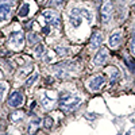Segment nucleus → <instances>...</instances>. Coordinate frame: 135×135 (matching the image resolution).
I'll return each mask as SVG.
<instances>
[{
    "label": "nucleus",
    "instance_id": "nucleus-30",
    "mask_svg": "<svg viewBox=\"0 0 135 135\" xmlns=\"http://www.w3.org/2000/svg\"><path fill=\"white\" fill-rule=\"evenodd\" d=\"M134 5H135V0H134Z\"/></svg>",
    "mask_w": 135,
    "mask_h": 135
},
{
    "label": "nucleus",
    "instance_id": "nucleus-7",
    "mask_svg": "<svg viewBox=\"0 0 135 135\" xmlns=\"http://www.w3.org/2000/svg\"><path fill=\"white\" fill-rule=\"evenodd\" d=\"M43 18H45L46 23L51 24L53 27H59V18L54 11H51V10L43 11Z\"/></svg>",
    "mask_w": 135,
    "mask_h": 135
},
{
    "label": "nucleus",
    "instance_id": "nucleus-10",
    "mask_svg": "<svg viewBox=\"0 0 135 135\" xmlns=\"http://www.w3.org/2000/svg\"><path fill=\"white\" fill-rule=\"evenodd\" d=\"M70 22H72V24L73 27H77L81 24V20H82V15H81V11L80 8H73V10L70 11Z\"/></svg>",
    "mask_w": 135,
    "mask_h": 135
},
{
    "label": "nucleus",
    "instance_id": "nucleus-24",
    "mask_svg": "<svg viewBox=\"0 0 135 135\" xmlns=\"http://www.w3.org/2000/svg\"><path fill=\"white\" fill-rule=\"evenodd\" d=\"M55 51H57V54H58V55H61V57L68 54V50H66L65 47H57V49H55Z\"/></svg>",
    "mask_w": 135,
    "mask_h": 135
},
{
    "label": "nucleus",
    "instance_id": "nucleus-8",
    "mask_svg": "<svg viewBox=\"0 0 135 135\" xmlns=\"http://www.w3.org/2000/svg\"><path fill=\"white\" fill-rule=\"evenodd\" d=\"M105 82V78H104V76L101 74H97V76H93L91 80H89V82H88V85H89V88H91V91H99L100 88L103 86V84Z\"/></svg>",
    "mask_w": 135,
    "mask_h": 135
},
{
    "label": "nucleus",
    "instance_id": "nucleus-18",
    "mask_svg": "<svg viewBox=\"0 0 135 135\" xmlns=\"http://www.w3.org/2000/svg\"><path fill=\"white\" fill-rule=\"evenodd\" d=\"M28 11H30V5L27 4V3H24V4L20 7V10H19V16H20V18H26V16L28 15Z\"/></svg>",
    "mask_w": 135,
    "mask_h": 135
},
{
    "label": "nucleus",
    "instance_id": "nucleus-13",
    "mask_svg": "<svg viewBox=\"0 0 135 135\" xmlns=\"http://www.w3.org/2000/svg\"><path fill=\"white\" fill-rule=\"evenodd\" d=\"M120 38H122V34H120V31H115L109 37V46L111 47H118L119 43H120Z\"/></svg>",
    "mask_w": 135,
    "mask_h": 135
},
{
    "label": "nucleus",
    "instance_id": "nucleus-28",
    "mask_svg": "<svg viewBox=\"0 0 135 135\" xmlns=\"http://www.w3.org/2000/svg\"><path fill=\"white\" fill-rule=\"evenodd\" d=\"M49 32H50V28H49V26H46L43 28V34H49Z\"/></svg>",
    "mask_w": 135,
    "mask_h": 135
},
{
    "label": "nucleus",
    "instance_id": "nucleus-21",
    "mask_svg": "<svg viewBox=\"0 0 135 135\" xmlns=\"http://www.w3.org/2000/svg\"><path fill=\"white\" fill-rule=\"evenodd\" d=\"M124 61H126V64H127V66L130 68V70H131L132 73H135V59H132V58H128V57H124Z\"/></svg>",
    "mask_w": 135,
    "mask_h": 135
},
{
    "label": "nucleus",
    "instance_id": "nucleus-17",
    "mask_svg": "<svg viewBox=\"0 0 135 135\" xmlns=\"http://www.w3.org/2000/svg\"><path fill=\"white\" fill-rule=\"evenodd\" d=\"M46 53H47V50H46V47H45L43 45H39V46L35 49V55H37L38 58H45Z\"/></svg>",
    "mask_w": 135,
    "mask_h": 135
},
{
    "label": "nucleus",
    "instance_id": "nucleus-4",
    "mask_svg": "<svg viewBox=\"0 0 135 135\" xmlns=\"http://www.w3.org/2000/svg\"><path fill=\"white\" fill-rule=\"evenodd\" d=\"M24 101V96H23V93L20 91H15L11 93V96L8 97V100H7V104L12 108H18L20 107Z\"/></svg>",
    "mask_w": 135,
    "mask_h": 135
},
{
    "label": "nucleus",
    "instance_id": "nucleus-25",
    "mask_svg": "<svg viewBox=\"0 0 135 135\" xmlns=\"http://www.w3.org/2000/svg\"><path fill=\"white\" fill-rule=\"evenodd\" d=\"M64 1H65V0H51V1H50V4L55 5V7H59V5L64 4Z\"/></svg>",
    "mask_w": 135,
    "mask_h": 135
},
{
    "label": "nucleus",
    "instance_id": "nucleus-11",
    "mask_svg": "<svg viewBox=\"0 0 135 135\" xmlns=\"http://www.w3.org/2000/svg\"><path fill=\"white\" fill-rule=\"evenodd\" d=\"M103 42V35L101 32H93V35L91 38V49L92 50H96V49L100 47V45Z\"/></svg>",
    "mask_w": 135,
    "mask_h": 135
},
{
    "label": "nucleus",
    "instance_id": "nucleus-2",
    "mask_svg": "<svg viewBox=\"0 0 135 135\" xmlns=\"http://www.w3.org/2000/svg\"><path fill=\"white\" fill-rule=\"evenodd\" d=\"M55 103H57V93H54L51 91L43 92L42 97H41V105L45 109H51Z\"/></svg>",
    "mask_w": 135,
    "mask_h": 135
},
{
    "label": "nucleus",
    "instance_id": "nucleus-16",
    "mask_svg": "<svg viewBox=\"0 0 135 135\" xmlns=\"http://www.w3.org/2000/svg\"><path fill=\"white\" fill-rule=\"evenodd\" d=\"M39 123H41V119L39 118H34L30 122V126H28V134H34L37 132V130L39 128Z\"/></svg>",
    "mask_w": 135,
    "mask_h": 135
},
{
    "label": "nucleus",
    "instance_id": "nucleus-6",
    "mask_svg": "<svg viewBox=\"0 0 135 135\" xmlns=\"http://www.w3.org/2000/svg\"><path fill=\"white\" fill-rule=\"evenodd\" d=\"M111 15H112V5L109 0H104L101 4V20L104 24H107L111 20Z\"/></svg>",
    "mask_w": 135,
    "mask_h": 135
},
{
    "label": "nucleus",
    "instance_id": "nucleus-14",
    "mask_svg": "<svg viewBox=\"0 0 135 135\" xmlns=\"http://www.w3.org/2000/svg\"><path fill=\"white\" fill-rule=\"evenodd\" d=\"M39 41H41V38H39V35H38L37 32L30 31L28 34H27V42H28V45H30V46H34V45H37Z\"/></svg>",
    "mask_w": 135,
    "mask_h": 135
},
{
    "label": "nucleus",
    "instance_id": "nucleus-9",
    "mask_svg": "<svg viewBox=\"0 0 135 135\" xmlns=\"http://www.w3.org/2000/svg\"><path fill=\"white\" fill-rule=\"evenodd\" d=\"M107 59H108V50L107 49H100L93 58V64L97 65V66H101L107 62Z\"/></svg>",
    "mask_w": 135,
    "mask_h": 135
},
{
    "label": "nucleus",
    "instance_id": "nucleus-20",
    "mask_svg": "<svg viewBox=\"0 0 135 135\" xmlns=\"http://www.w3.org/2000/svg\"><path fill=\"white\" fill-rule=\"evenodd\" d=\"M80 11H81L82 18H84V19H86V20L91 23V22H92V12H91V11L86 10V8H80Z\"/></svg>",
    "mask_w": 135,
    "mask_h": 135
},
{
    "label": "nucleus",
    "instance_id": "nucleus-3",
    "mask_svg": "<svg viewBox=\"0 0 135 135\" xmlns=\"http://www.w3.org/2000/svg\"><path fill=\"white\" fill-rule=\"evenodd\" d=\"M24 42V34L22 31H14L8 37V45L14 49H20Z\"/></svg>",
    "mask_w": 135,
    "mask_h": 135
},
{
    "label": "nucleus",
    "instance_id": "nucleus-27",
    "mask_svg": "<svg viewBox=\"0 0 135 135\" xmlns=\"http://www.w3.org/2000/svg\"><path fill=\"white\" fill-rule=\"evenodd\" d=\"M85 118H86V119H91V120H93V119H96V118H97V115H93V112H89V113H86V115H85Z\"/></svg>",
    "mask_w": 135,
    "mask_h": 135
},
{
    "label": "nucleus",
    "instance_id": "nucleus-23",
    "mask_svg": "<svg viewBox=\"0 0 135 135\" xmlns=\"http://www.w3.org/2000/svg\"><path fill=\"white\" fill-rule=\"evenodd\" d=\"M31 69H32V66L28 64V66H27V68H24V69H23V72H19V73H18V77H23L24 74L30 73V72H31Z\"/></svg>",
    "mask_w": 135,
    "mask_h": 135
},
{
    "label": "nucleus",
    "instance_id": "nucleus-19",
    "mask_svg": "<svg viewBox=\"0 0 135 135\" xmlns=\"http://www.w3.org/2000/svg\"><path fill=\"white\" fill-rule=\"evenodd\" d=\"M38 78H39V74H38V73H34L32 76H30V77L27 78V81H26V86H31V85H34V84L37 82Z\"/></svg>",
    "mask_w": 135,
    "mask_h": 135
},
{
    "label": "nucleus",
    "instance_id": "nucleus-26",
    "mask_svg": "<svg viewBox=\"0 0 135 135\" xmlns=\"http://www.w3.org/2000/svg\"><path fill=\"white\" fill-rule=\"evenodd\" d=\"M5 89H7L5 82H1V100H3V99H4V96H5Z\"/></svg>",
    "mask_w": 135,
    "mask_h": 135
},
{
    "label": "nucleus",
    "instance_id": "nucleus-5",
    "mask_svg": "<svg viewBox=\"0 0 135 135\" xmlns=\"http://www.w3.org/2000/svg\"><path fill=\"white\" fill-rule=\"evenodd\" d=\"M12 5H14V1H11V0H1V4H0V16H1V20L3 22H5L11 16Z\"/></svg>",
    "mask_w": 135,
    "mask_h": 135
},
{
    "label": "nucleus",
    "instance_id": "nucleus-29",
    "mask_svg": "<svg viewBox=\"0 0 135 135\" xmlns=\"http://www.w3.org/2000/svg\"><path fill=\"white\" fill-rule=\"evenodd\" d=\"M34 107H35V103L32 101V103H31V105H30V108H31V109H32V108H34Z\"/></svg>",
    "mask_w": 135,
    "mask_h": 135
},
{
    "label": "nucleus",
    "instance_id": "nucleus-22",
    "mask_svg": "<svg viewBox=\"0 0 135 135\" xmlns=\"http://www.w3.org/2000/svg\"><path fill=\"white\" fill-rule=\"evenodd\" d=\"M43 123H45V126L47 127V128H50L51 126L54 124V120H53V118H50V116H46L45 118V120H43Z\"/></svg>",
    "mask_w": 135,
    "mask_h": 135
},
{
    "label": "nucleus",
    "instance_id": "nucleus-1",
    "mask_svg": "<svg viewBox=\"0 0 135 135\" xmlns=\"http://www.w3.org/2000/svg\"><path fill=\"white\" fill-rule=\"evenodd\" d=\"M81 103V99L80 97L72 95L69 92H62L59 95V99H58V104H59V108L61 111L65 113H69V112H73L76 108L80 105Z\"/></svg>",
    "mask_w": 135,
    "mask_h": 135
},
{
    "label": "nucleus",
    "instance_id": "nucleus-12",
    "mask_svg": "<svg viewBox=\"0 0 135 135\" xmlns=\"http://www.w3.org/2000/svg\"><path fill=\"white\" fill-rule=\"evenodd\" d=\"M107 73L108 76H109V81L111 82H116V81H119V78H120V73H119V70L116 69V68H113V66H109L107 69Z\"/></svg>",
    "mask_w": 135,
    "mask_h": 135
},
{
    "label": "nucleus",
    "instance_id": "nucleus-15",
    "mask_svg": "<svg viewBox=\"0 0 135 135\" xmlns=\"http://www.w3.org/2000/svg\"><path fill=\"white\" fill-rule=\"evenodd\" d=\"M23 119H24V112H22V111H15L10 115V120L14 123H20Z\"/></svg>",
    "mask_w": 135,
    "mask_h": 135
}]
</instances>
